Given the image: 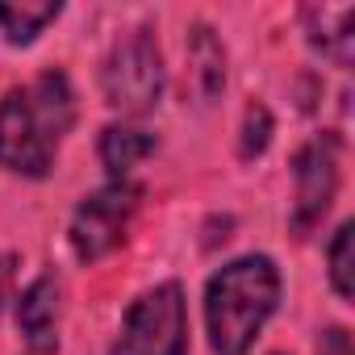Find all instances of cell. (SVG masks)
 <instances>
[{
	"label": "cell",
	"mask_w": 355,
	"mask_h": 355,
	"mask_svg": "<svg viewBox=\"0 0 355 355\" xmlns=\"http://www.w3.org/2000/svg\"><path fill=\"white\" fill-rule=\"evenodd\" d=\"M76 125V92L63 71H42L34 84L0 101V163L17 175L42 180L63 134Z\"/></svg>",
	"instance_id": "1"
},
{
	"label": "cell",
	"mask_w": 355,
	"mask_h": 355,
	"mask_svg": "<svg viewBox=\"0 0 355 355\" xmlns=\"http://www.w3.org/2000/svg\"><path fill=\"white\" fill-rule=\"evenodd\" d=\"M280 272L268 255H243L226 263L205 288V326L218 355H247L263 322L276 313Z\"/></svg>",
	"instance_id": "2"
},
{
	"label": "cell",
	"mask_w": 355,
	"mask_h": 355,
	"mask_svg": "<svg viewBox=\"0 0 355 355\" xmlns=\"http://www.w3.org/2000/svg\"><path fill=\"white\" fill-rule=\"evenodd\" d=\"M109 355H189V309L180 284H155L121 322Z\"/></svg>",
	"instance_id": "3"
},
{
	"label": "cell",
	"mask_w": 355,
	"mask_h": 355,
	"mask_svg": "<svg viewBox=\"0 0 355 355\" xmlns=\"http://www.w3.org/2000/svg\"><path fill=\"white\" fill-rule=\"evenodd\" d=\"M101 84H105V101L130 117H142L159 105L163 96V55H159V42L150 30H134L125 34L109 59H105V71H101Z\"/></svg>",
	"instance_id": "4"
},
{
	"label": "cell",
	"mask_w": 355,
	"mask_h": 355,
	"mask_svg": "<svg viewBox=\"0 0 355 355\" xmlns=\"http://www.w3.org/2000/svg\"><path fill=\"white\" fill-rule=\"evenodd\" d=\"M338 163H343V138L338 134H313L297 155H293V234L305 239L330 209L334 193H338Z\"/></svg>",
	"instance_id": "5"
},
{
	"label": "cell",
	"mask_w": 355,
	"mask_h": 355,
	"mask_svg": "<svg viewBox=\"0 0 355 355\" xmlns=\"http://www.w3.org/2000/svg\"><path fill=\"white\" fill-rule=\"evenodd\" d=\"M134 209H138V193L125 180H113V184L96 189L92 197H84L80 209H76V218H71V230H67L76 259L96 263L113 247H121Z\"/></svg>",
	"instance_id": "6"
},
{
	"label": "cell",
	"mask_w": 355,
	"mask_h": 355,
	"mask_svg": "<svg viewBox=\"0 0 355 355\" xmlns=\"http://www.w3.org/2000/svg\"><path fill=\"white\" fill-rule=\"evenodd\" d=\"M55 318H59V284L51 276H38L17 301V326H21L26 347H30L26 355H59Z\"/></svg>",
	"instance_id": "7"
},
{
	"label": "cell",
	"mask_w": 355,
	"mask_h": 355,
	"mask_svg": "<svg viewBox=\"0 0 355 355\" xmlns=\"http://www.w3.org/2000/svg\"><path fill=\"white\" fill-rule=\"evenodd\" d=\"M305 34L334 67H351V51H355V9L351 5H309Z\"/></svg>",
	"instance_id": "8"
},
{
	"label": "cell",
	"mask_w": 355,
	"mask_h": 355,
	"mask_svg": "<svg viewBox=\"0 0 355 355\" xmlns=\"http://www.w3.org/2000/svg\"><path fill=\"white\" fill-rule=\"evenodd\" d=\"M189 80H193V92L201 105H209L226 88V51L209 26L189 30Z\"/></svg>",
	"instance_id": "9"
},
{
	"label": "cell",
	"mask_w": 355,
	"mask_h": 355,
	"mask_svg": "<svg viewBox=\"0 0 355 355\" xmlns=\"http://www.w3.org/2000/svg\"><path fill=\"white\" fill-rule=\"evenodd\" d=\"M155 150V134L142 125H109L101 130V163L109 167V175H130L146 155Z\"/></svg>",
	"instance_id": "10"
},
{
	"label": "cell",
	"mask_w": 355,
	"mask_h": 355,
	"mask_svg": "<svg viewBox=\"0 0 355 355\" xmlns=\"http://www.w3.org/2000/svg\"><path fill=\"white\" fill-rule=\"evenodd\" d=\"M59 13H63V5H55V0H46V5H30V0L0 5V30H5L9 42H34Z\"/></svg>",
	"instance_id": "11"
},
{
	"label": "cell",
	"mask_w": 355,
	"mask_h": 355,
	"mask_svg": "<svg viewBox=\"0 0 355 355\" xmlns=\"http://www.w3.org/2000/svg\"><path fill=\"white\" fill-rule=\"evenodd\" d=\"M272 142V113L255 101L247 105V117H243V138H239V155L243 159H259Z\"/></svg>",
	"instance_id": "12"
},
{
	"label": "cell",
	"mask_w": 355,
	"mask_h": 355,
	"mask_svg": "<svg viewBox=\"0 0 355 355\" xmlns=\"http://www.w3.org/2000/svg\"><path fill=\"white\" fill-rule=\"evenodd\" d=\"M330 284L343 301H351V222H343L334 230V243H330Z\"/></svg>",
	"instance_id": "13"
},
{
	"label": "cell",
	"mask_w": 355,
	"mask_h": 355,
	"mask_svg": "<svg viewBox=\"0 0 355 355\" xmlns=\"http://www.w3.org/2000/svg\"><path fill=\"white\" fill-rule=\"evenodd\" d=\"M318 355H351V334L343 326H326L318 338Z\"/></svg>",
	"instance_id": "14"
}]
</instances>
